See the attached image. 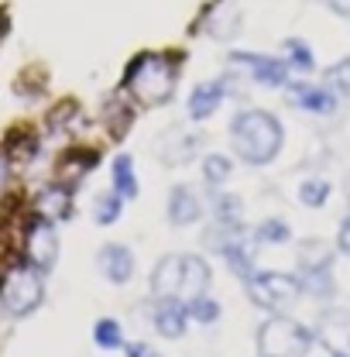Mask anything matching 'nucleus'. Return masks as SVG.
Masks as SVG:
<instances>
[{
	"instance_id": "7",
	"label": "nucleus",
	"mask_w": 350,
	"mask_h": 357,
	"mask_svg": "<svg viewBox=\"0 0 350 357\" xmlns=\"http://www.w3.org/2000/svg\"><path fill=\"white\" fill-rule=\"evenodd\" d=\"M234 66H244L251 73V79H258L261 86H289V62L258 55V52H234L230 55Z\"/></svg>"
},
{
	"instance_id": "25",
	"label": "nucleus",
	"mask_w": 350,
	"mask_h": 357,
	"mask_svg": "<svg viewBox=\"0 0 350 357\" xmlns=\"http://www.w3.org/2000/svg\"><path fill=\"white\" fill-rule=\"evenodd\" d=\"M93 340H96V347H103V351H117V347H124L121 323H117V319H100L96 330H93Z\"/></svg>"
},
{
	"instance_id": "24",
	"label": "nucleus",
	"mask_w": 350,
	"mask_h": 357,
	"mask_svg": "<svg viewBox=\"0 0 350 357\" xmlns=\"http://www.w3.org/2000/svg\"><path fill=\"white\" fill-rule=\"evenodd\" d=\"M121 196L117 192H100L96 196V206H93V220L100 223V227H110V223L121 220Z\"/></svg>"
},
{
	"instance_id": "3",
	"label": "nucleus",
	"mask_w": 350,
	"mask_h": 357,
	"mask_svg": "<svg viewBox=\"0 0 350 357\" xmlns=\"http://www.w3.org/2000/svg\"><path fill=\"white\" fill-rule=\"evenodd\" d=\"M42 299H45V289H42V278H38V268L28 265V261H14L7 268V275L0 282V303H3V310L10 312L14 319L31 316L42 306Z\"/></svg>"
},
{
	"instance_id": "33",
	"label": "nucleus",
	"mask_w": 350,
	"mask_h": 357,
	"mask_svg": "<svg viewBox=\"0 0 350 357\" xmlns=\"http://www.w3.org/2000/svg\"><path fill=\"white\" fill-rule=\"evenodd\" d=\"M326 86L337 89V93H344V96H350V59L337 62L333 69H326Z\"/></svg>"
},
{
	"instance_id": "29",
	"label": "nucleus",
	"mask_w": 350,
	"mask_h": 357,
	"mask_svg": "<svg viewBox=\"0 0 350 357\" xmlns=\"http://www.w3.org/2000/svg\"><path fill=\"white\" fill-rule=\"evenodd\" d=\"M185 312L196 319V323H217L220 316V306L213 299H206V292H199V296H189V303H185Z\"/></svg>"
},
{
	"instance_id": "40",
	"label": "nucleus",
	"mask_w": 350,
	"mask_h": 357,
	"mask_svg": "<svg viewBox=\"0 0 350 357\" xmlns=\"http://www.w3.org/2000/svg\"><path fill=\"white\" fill-rule=\"evenodd\" d=\"M347 199H350V176H347Z\"/></svg>"
},
{
	"instance_id": "9",
	"label": "nucleus",
	"mask_w": 350,
	"mask_h": 357,
	"mask_svg": "<svg viewBox=\"0 0 350 357\" xmlns=\"http://www.w3.org/2000/svg\"><path fill=\"white\" fill-rule=\"evenodd\" d=\"M185 319H189V312H185V306H182L175 296H158V303L151 306L155 330H158L162 337H169V340H178V337L185 333Z\"/></svg>"
},
{
	"instance_id": "27",
	"label": "nucleus",
	"mask_w": 350,
	"mask_h": 357,
	"mask_svg": "<svg viewBox=\"0 0 350 357\" xmlns=\"http://www.w3.org/2000/svg\"><path fill=\"white\" fill-rule=\"evenodd\" d=\"M299 199H303V206H309V210H319L330 199V182L326 178H306L299 185Z\"/></svg>"
},
{
	"instance_id": "2",
	"label": "nucleus",
	"mask_w": 350,
	"mask_h": 357,
	"mask_svg": "<svg viewBox=\"0 0 350 357\" xmlns=\"http://www.w3.org/2000/svg\"><path fill=\"white\" fill-rule=\"evenodd\" d=\"M282 124L268 110H241L230 124V144L248 165H268L282 151Z\"/></svg>"
},
{
	"instance_id": "36",
	"label": "nucleus",
	"mask_w": 350,
	"mask_h": 357,
	"mask_svg": "<svg viewBox=\"0 0 350 357\" xmlns=\"http://www.w3.org/2000/svg\"><path fill=\"white\" fill-rule=\"evenodd\" d=\"M337 244H340V251H344V255H350V217L340 223V237H337Z\"/></svg>"
},
{
	"instance_id": "35",
	"label": "nucleus",
	"mask_w": 350,
	"mask_h": 357,
	"mask_svg": "<svg viewBox=\"0 0 350 357\" xmlns=\"http://www.w3.org/2000/svg\"><path fill=\"white\" fill-rule=\"evenodd\" d=\"M124 354L128 357H162L151 344H141V340H137V344H124Z\"/></svg>"
},
{
	"instance_id": "38",
	"label": "nucleus",
	"mask_w": 350,
	"mask_h": 357,
	"mask_svg": "<svg viewBox=\"0 0 350 357\" xmlns=\"http://www.w3.org/2000/svg\"><path fill=\"white\" fill-rule=\"evenodd\" d=\"M7 172H10V165H7V158L0 155V192H3V182H7Z\"/></svg>"
},
{
	"instance_id": "12",
	"label": "nucleus",
	"mask_w": 350,
	"mask_h": 357,
	"mask_svg": "<svg viewBox=\"0 0 350 357\" xmlns=\"http://www.w3.org/2000/svg\"><path fill=\"white\" fill-rule=\"evenodd\" d=\"M35 213H42L48 220H66L69 213H73V185H66V182H52V185H45L42 192H38V199H35Z\"/></svg>"
},
{
	"instance_id": "18",
	"label": "nucleus",
	"mask_w": 350,
	"mask_h": 357,
	"mask_svg": "<svg viewBox=\"0 0 350 357\" xmlns=\"http://www.w3.org/2000/svg\"><path fill=\"white\" fill-rule=\"evenodd\" d=\"M96 162H100V155L93 148H73L59 158V178H66V185H73L76 178H83V172L96 169Z\"/></svg>"
},
{
	"instance_id": "26",
	"label": "nucleus",
	"mask_w": 350,
	"mask_h": 357,
	"mask_svg": "<svg viewBox=\"0 0 350 357\" xmlns=\"http://www.w3.org/2000/svg\"><path fill=\"white\" fill-rule=\"evenodd\" d=\"M303 289L316 299H333L337 285H333V271H312V275H299Z\"/></svg>"
},
{
	"instance_id": "20",
	"label": "nucleus",
	"mask_w": 350,
	"mask_h": 357,
	"mask_svg": "<svg viewBox=\"0 0 350 357\" xmlns=\"http://www.w3.org/2000/svg\"><path fill=\"white\" fill-rule=\"evenodd\" d=\"M35 151H38V137L28 128H17L3 137V158L7 162H31Z\"/></svg>"
},
{
	"instance_id": "23",
	"label": "nucleus",
	"mask_w": 350,
	"mask_h": 357,
	"mask_svg": "<svg viewBox=\"0 0 350 357\" xmlns=\"http://www.w3.org/2000/svg\"><path fill=\"white\" fill-rule=\"evenodd\" d=\"M196 148H199V134H172L165 151H162V158L169 165H182V162H189L196 155Z\"/></svg>"
},
{
	"instance_id": "21",
	"label": "nucleus",
	"mask_w": 350,
	"mask_h": 357,
	"mask_svg": "<svg viewBox=\"0 0 350 357\" xmlns=\"http://www.w3.org/2000/svg\"><path fill=\"white\" fill-rule=\"evenodd\" d=\"M220 255L227 258V265H230V271H234V275H241L244 282H248V278L254 275V271H251V251L244 248L241 234H237V237H230V241H227V244L220 248Z\"/></svg>"
},
{
	"instance_id": "16",
	"label": "nucleus",
	"mask_w": 350,
	"mask_h": 357,
	"mask_svg": "<svg viewBox=\"0 0 350 357\" xmlns=\"http://www.w3.org/2000/svg\"><path fill=\"white\" fill-rule=\"evenodd\" d=\"M312 271H333V248L319 237H309L299 248V275H312Z\"/></svg>"
},
{
	"instance_id": "17",
	"label": "nucleus",
	"mask_w": 350,
	"mask_h": 357,
	"mask_svg": "<svg viewBox=\"0 0 350 357\" xmlns=\"http://www.w3.org/2000/svg\"><path fill=\"white\" fill-rule=\"evenodd\" d=\"M206 28H210V35L220 38V42L234 38V35L241 31V10H237V3H234V0H217Z\"/></svg>"
},
{
	"instance_id": "28",
	"label": "nucleus",
	"mask_w": 350,
	"mask_h": 357,
	"mask_svg": "<svg viewBox=\"0 0 350 357\" xmlns=\"http://www.w3.org/2000/svg\"><path fill=\"white\" fill-rule=\"evenodd\" d=\"M285 55H289V66L299 69V73H312L316 69V59H312V52H309V45L303 38H289L285 42Z\"/></svg>"
},
{
	"instance_id": "37",
	"label": "nucleus",
	"mask_w": 350,
	"mask_h": 357,
	"mask_svg": "<svg viewBox=\"0 0 350 357\" xmlns=\"http://www.w3.org/2000/svg\"><path fill=\"white\" fill-rule=\"evenodd\" d=\"M326 3H330L337 14H350V0H326Z\"/></svg>"
},
{
	"instance_id": "34",
	"label": "nucleus",
	"mask_w": 350,
	"mask_h": 357,
	"mask_svg": "<svg viewBox=\"0 0 350 357\" xmlns=\"http://www.w3.org/2000/svg\"><path fill=\"white\" fill-rule=\"evenodd\" d=\"M217 220L227 223V227H241V199H237V196H220Z\"/></svg>"
},
{
	"instance_id": "4",
	"label": "nucleus",
	"mask_w": 350,
	"mask_h": 357,
	"mask_svg": "<svg viewBox=\"0 0 350 357\" xmlns=\"http://www.w3.org/2000/svg\"><path fill=\"white\" fill-rule=\"evenodd\" d=\"M312 351V333L303 323L271 316L258 330V354L261 357H306Z\"/></svg>"
},
{
	"instance_id": "14",
	"label": "nucleus",
	"mask_w": 350,
	"mask_h": 357,
	"mask_svg": "<svg viewBox=\"0 0 350 357\" xmlns=\"http://www.w3.org/2000/svg\"><path fill=\"white\" fill-rule=\"evenodd\" d=\"M203 217V206H199V196L189 189V185H175L169 192V220L175 227H189Z\"/></svg>"
},
{
	"instance_id": "5",
	"label": "nucleus",
	"mask_w": 350,
	"mask_h": 357,
	"mask_svg": "<svg viewBox=\"0 0 350 357\" xmlns=\"http://www.w3.org/2000/svg\"><path fill=\"white\" fill-rule=\"evenodd\" d=\"M248 296L254 306H261L268 312H285L292 310L303 296V282L296 275H285V271H261V275H251L248 278Z\"/></svg>"
},
{
	"instance_id": "32",
	"label": "nucleus",
	"mask_w": 350,
	"mask_h": 357,
	"mask_svg": "<svg viewBox=\"0 0 350 357\" xmlns=\"http://www.w3.org/2000/svg\"><path fill=\"white\" fill-rule=\"evenodd\" d=\"M289 237H292V230H289L285 220H264L258 227V241L261 244H285Z\"/></svg>"
},
{
	"instance_id": "41",
	"label": "nucleus",
	"mask_w": 350,
	"mask_h": 357,
	"mask_svg": "<svg viewBox=\"0 0 350 357\" xmlns=\"http://www.w3.org/2000/svg\"><path fill=\"white\" fill-rule=\"evenodd\" d=\"M333 357H347V354H340V351H333Z\"/></svg>"
},
{
	"instance_id": "10",
	"label": "nucleus",
	"mask_w": 350,
	"mask_h": 357,
	"mask_svg": "<svg viewBox=\"0 0 350 357\" xmlns=\"http://www.w3.org/2000/svg\"><path fill=\"white\" fill-rule=\"evenodd\" d=\"M289 103L309 110V114H333L337 110V96L326 86H312V83H292L289 86Z\"/></svg>"
},
{
	"instance_id": "1",
	"label": "nucleus",
	"mask_w": 350,
	"mask_h": 357,
	"mask_svg": "<svg viewBox=\"0 0 350 357\" xmlns=\"http://www.w3.org/2000/svg\"><path fill=\"white\" fill-rule=\"evenodd\" d=\"M178 66H182L178 52H141L134 55L124 73V89L144 107H162L172 100Z\"/></svg>"
},
{
	"instance_id": "6",
	"label": "nucleus",
	"mask_w": 350,
	"mask_h": 357,
	"mask_svg": "<svg viewBox=\"0 0 350 357\" xmlns=\"http://www.w3.org/2000/svg\"><path fill=\"white\" fill-rule=\"evenodd\" d=\"M21 248H24V261L35 265L38 271H48V268L59 261V234H55V223L35 213L31 220L21 223Z\"/></svg>"
},
{
	"instance_id": "31",
	"label": "nucleus",
	"mask_w": 350,
	"mask_h": 357,
	"mask_svg": "<svg viewBox=\"0 0 350 357\" xmlns=\"http://www.w3.org/2000/svg\"><path fill=\"white\" fill-rule=\"evenodd\" d=\"M203 178H206L210 185L227 182V178H230V158H227V155H210V158L203 162Z\"/></svg>"
},
{
	"instance_id": "13",
	"label": "nucleus",
	"mask_w": 350,
	"mask_h": 357,
	"mask_svg": "<svg viewBox=\"0 0 350 357\" xmlns=\"http://www.w3.org/2000/svg\"><path fill=\"white\" fill-rule=\"evenodd\" d=\"M223 96H227V83H223V79L199 83V86L192 89V96H189V117H192V121L213 117L220 110V103H223Z\"/></svg>"
},
{
	"instance_id": "30",
	"label": "nucleus",
	"mask_w": 350,
	"mask_h": 357,
	"mask_svg": "<svg viewBox=\"0 0 350 357\" xmlns=\"http://www.w3.org/2000/svg\"><path fill=\"white\" fill-rule=\"evenodd\" d=\"M131 107H124L121 100H110L107 103V128H110V134L114 137H124L128 134V124H131Z\"/></svg>"
},
{
	"instance_id": "15",
	"label": "nucleus",
	"mask_w": 350,
	"mask_h": 357,
	"mask_svg": "<svg viewBox=\"0 0 350 357\" xmlns=\"http://www.w3.org/2000/svg\"><path fill=\"white\" fill-rule=\"evenodd\" d=\"M155 296H178L182 292V255H165L151 271Z\"/></svg>"
},
{
	"instance_id": "39",
	"label": "nucleus",
	"mask_w": 350,
	"mask_h": 357,
	"mask_svg": "<svg viewBox=\"0 0 350 357\" xmlns=\"http://www.w3.org/2000/svg\"><path fill=\"white\" fill-rule=\"evenodd\" d=\"M7 28H10V21H7V14H3V10H0V38H3V35H7Z\"/></svg>"
},
{
	"instance_id": "19",
	"label": "nucleus",
	"mask_w": 350,
	"mask_h": 357,
	"mask_svg": "<svg viewBox=\"0 0 350 357\" xmlns=\"http://www.w3.org/2000/svg\"><path fill=\"white\" fill-rule=\"evenodd\" d=\"M210 289V265L199 255H182V292L199 296Z\"/></svg>"
},
{
	"instance_id": "8",
	"label": "nucleus",
	"mask_w": 350,
	"mask_h": 357,
	"mask_svg": "<svg viewBox=\"0 0 350 357\" xmlns=\"http://www.w3.org/2000/svg\"><path fill=\"white\" fill-rule=\"evenodd\" d=\"M316 340L330 351H340L350 357V312L347 310H326L316 323Z\"/></svg>"
},
{
	"instance_id": "22",
	"label": "nucleus",
	"mask_w": 350,
	"mask_h": 357,
	"mask_svg": "<svg viewBox=\"0 0 350 357\" xmlns=\"http://www.w3.org/2000/svg\"><path fill=\"white\" fill-rule=\"evenodd\" d=\"M110 172H114V192H117L121 199H134V196H137V178H134L131 155H117Z\"/></svg>"
},
{
	"instance_id": "11",
	"label": "nucleus",
	"mask_w": 350,
	"mask_h": 357,
	"mask_svg": "<svg viewBox=\"0 0 350 357\" xmlns=\"http://www.w3.org/2000/svg\"><path fill=\"white\" fill-rule=\"evenodd\" d=\"M96 265H100V271L114 285H124L134 275V255H131V248H124V244H103L100 255H96Z\"/></svg>"
}]
</instances>
